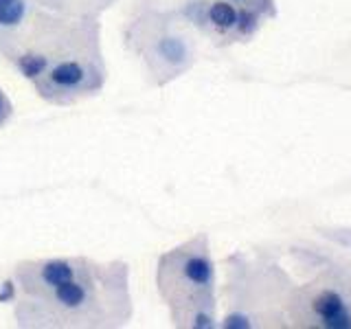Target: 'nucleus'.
<instances>
[{
	"instance_id": "nucleus-7",
	"label": "nucleus",
	"mask_w": 351,
	"mask_h": 329,
	"mask_svg": "<svg viewBox=\"0 0 351 329\" xmlns=\"http://www.w3.org/2000/svg\"><path fill=\"white\" fill-rule=\"evenodd\" d=\"M178 11L197 36L219 49L252 42L268 22L257 11L237 7L228 0H189Z\"/></svg>"
},
{
	"instance_id": "nucleus-9",
	"label": "nucleus",
	"mask_w": 351,
	"mask_h": 329,
	"mask_svg": "<svg viewBox=\"0 0 351 329\" xmlns=\"http://www.w3.org/2000/svg\"><path fill=\"white\" fill-rule=\"evenodd\" d=\"M38 5L77 18H101L119 0H36Z\"/></svg>"
},
{
	"instance_id": "nucleus-8",
	"label": "nucleus",
	"mask_w": 351,
	"mask_h": 329,
	"mask_svg": "<svg viewBox=\"0 0 351 329\" xmlns=\"http://www.w3.org/2000/svg\"><path fill=\"white\" fill-rule=\"evenodd\" d=\"M90 263V257H47V259H25L18 261L11 272V285L18 296H40L53 288L75 279Z\"/></svg>"
},
{
	"instance_id": "nucleus-3",
	"label": "nucleus",
	"mask_w": 351,
	"mask_h": 329,
	"mask_svg": "<svg viewBox=\"0 0 351 329\" xmlns=\"http://www.w3.org/2000/svg\"><path fill=\"white\" fill-rule=\"evenodd\" d=\"M294 279L268 250H235L224 259L219 327H290L288 303Z\"/></svg>"
},
{
	"instance_id": "nucleus-5",
	"label": "nucleus",
	"mask_w": 351,
	"mask_h": 329,
	"mask_svg": "<svg viewBox=\"0 0 351 329\" xmlns=\"http://www.w3.org/2000/svg\"><path fill=\"white\" fill-rule=\"evenodd\" d=\"M123 44L154 88L180 80L197 62V33L178 9H132Z\"/></svg>"
},
{
	"instance_id": "nucleus-12",
	"label": "nucleus",
	"mask_w": 351,
	"mask_h": 329,
	"mask_svg": "<svg viewBox=\"0 0 351 329\" xmlns=\"http://www.w3.org/2000/svg\"><path fill=\"white\" fill-rule=\"evenodd\" d=\"M11 117H14V103H11V99L5 95V90L0 88V130H3Z\"/></svg>"
},
{
	"instance_id": "nucleus-11",
	"label": "nucleus",
	"mask_w": 351,
	"mask_h": 329,
	"mask_svg": "<svg viewBox=\"0 0 351 329\" xmlns=\"http://www.w3.org/2000/svg\"><path fill=\"white\" fill-rule=\"evenodd\" d=\"M189 0H132V9H180Z\"/></svg>"
},
{
	"instance_id": "nucleus-1",
	"label": "nucleus",
	"mask_w": 351,
	"mask_h": 329,
	"mask_svg": "<svg viewBox=\"0 0 351 329\" xmlns=\"http://www.w3.org/2000/svg\"><path fill=\"white\" fill-rule=\"evenodd\" d=\"M0 58L58 108L101 95L108 82L101 18L66 16L36 0H0Z\"/></svg>"
},
{
	"instance_id": "nucleus-10",
	"label": "nucleus",
	"mask_w": 351,
	"mask_h": 329,
	"mask_svg": "<svg viewBox=\"0 0 351 329\" xmlns=\"http://www.w3.org/2000/svg\"><path fill=\"white\" fill-rule=\"evenodd\" d=\"M228 3H233L237 7H244V9H250V11H257L263 18L268 20H274L279 16V7H277V0H228Z\"/></svg>"
},
{
	"instance_id": "nucleus-4",
	"label": "nucleus",
	"mask_w": 351,
	"mask_h": 329,
	"mask_svg": "<svg viewBox=\"0 0 351 329\" xmlns=\"http://www.w3.org/2000/svg\"><path fill=\"white\" fill-rule=\"evenodd\" d=\"M156 290L173 327H219L217 266L206 233H195L162 252L156 263Z\"/></svg>"
},
{
	"instance_id": "nucleus-6",
	"label": "nucleus",
	"mask_w": 351,
	"mask_h": 329,
	"mask_svg": "<svg viewBox=\"0 0 351 329\" xmlns=\"http://www.w3.org/2000/svg\"><path fill=\"white\" fill-rule=\"evenodd\" d=\"M301 266H312L310 279L294 283L288 303L290 327L351 329V259L323 250H292Z\"/></svg>"
},
{
	"instance_id": "nucleus-2",
	"label": "nucleus",
	"mask_w": 351,
	"mask_h": 329,
	"mask_svg": "<svg viewBox=\"0 0 351 329\" xmlns=\"http://www.w3.org/2000/svg\"><path fill=\"white\" fill-rule=\"evenodd\" d=\"M125 261H95L40 296H18L14 321L27 329H114L134 318Z\"/></svg>"
}]
</instances>
